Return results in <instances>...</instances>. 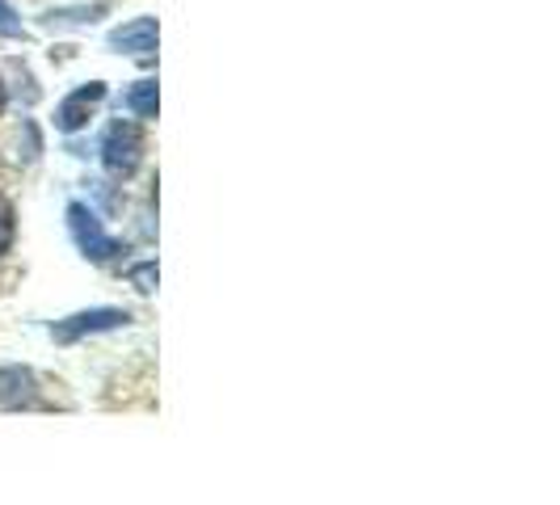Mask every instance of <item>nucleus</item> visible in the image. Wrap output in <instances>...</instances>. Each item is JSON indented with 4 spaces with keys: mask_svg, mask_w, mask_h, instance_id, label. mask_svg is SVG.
I'll list each match as a JSON object with an SVG mask.
<instances>
[{
    "mask_svg": "<svg viewBox=\"0 0 560 505\" xmlns=\"http://www.w3.org/2000/svg\"><path fill=\"white\" fill-rule=\"evenodd\" d=\"M131 110L140 114V118H152L156 114V81H140L136 89H131Z\"/></svg>",
    "mask_w": 560,
    "mask_h": 505,
    "instance_id": "7",
    "label": "nucleus"
},
{
    "mask_svg": "<svg viewBox=\"0 0 560 505\" xmlns=\"http://www.w3.org/2000/svg\"><path fill=\"white\" fill-rule=\"evenodd\" d=\"M13 236H18V215H13V202L0 195V252H9Z\"/></svg>",
    "mask_w": 560,
    "mask_h": 505,
    "instance_id": "8",
    "label": "nucleus"
},
{
    "mask_svg": "<svg viewBox=\"0 0 560 505\" xmlns=\"http://www.w3.org/2000/svg\"><path fill=\"white\" fill-rule=\"evenodd\" d=\"M0 30H4V34H13V30H18V17H13V9H9L4 0H0Z\"/></svg>",
    "mask_w": 560,
    "mask_h": 505,
    "instance_id": "10",
    "label": "nucleus"
},
{
    "mask_svg": "<svg viewBox=\"0 0 560 505\" xmlns=\"http://www.w3.org/2000/svg\"><path fill=\"white\" fill-rule=\"evenodd\" d=\"M127 279L136 282L140 291H156V261H140V266H131V270H127Z\"/></svg>",
    "mask_w": 560,
    "mask_h": 505,
    "instance_id": "9",
    "label": "nucleus"
},
{
    "mask_svg": "<svg viewBox=\"0 0 560 505\" xmlns=\"http://www.w3.org/2000/svg\"><path fill=\"white\" fill-rule=\"evenodd\" d=\"M110 47L131 51V56H152V51H156V22H152V17H140V22H131V26L114 30Z\"/></svg>",
    "mask_w": 560,
    "mask_h": 505,
    "instance_id": "5",
    "label": "nucleus"
},
{
    "mask_svg": "<svg viewBox=\"0 0 560 505\" xmlns=\"http://www.w3.org/2000/svg\"><path fill=\"white\" fill-rule=\"evenodd\" d=\"M34 400V375L22 366H0V404H30Z\"/></svg>",
    "mask_w": 560,
    "mask_h": 505,
    "instance_id": "6",
    "label": "nucleus"
},
{
    "mask_svg": "<svg viewBox=\"0 0 560 505\" xmlns=\"http://www.w3.org/2000/svg\"><path fill=\"white\" fill-rule=\"evenodd\" d=\"M118 325H127V312H118V308L81 312V316L63 320L56 329V337L59 341H77V337H84V333H102V329H118Z\"/></svg>",
    "mask_w": 560,
    "mask_h": 505,
    "instance_id": "4",
    "label": "nucleus"
},
{
    "mask_svg": "<svg viewBox=\"0 0 560 505\" xmlns=\"http://www.w3.org/2000/svg\"><path fill=\"white\" fill-rule=\"evenodd\" d=\"M140 152H143V131L140 122H114L106 131V143H102V161L110 173L127 177L131 168L140 165Z\"/></svg>",
    "mask_w": 560,
    "mask_h": 505,
    "instance_id": "1",
    "label": "nucleus"
},
{
    "mask_svg": "<svg viewBox=\"0 0 560 505\" xmlns=\"http://www.w3.org/2000/svg\"><path fill=\"white\" fill-rule=\"evenodd\" d=\"M0 110H4V84H0Z\"/></svg>",
    "mask_w": 560,
    "mask_h": 505,
    "instance_id": "11",
    "label": "nucleus"
},
{
    "mask_svg": "<svg viewBox=\"0 0 560 505\" xmlns=\"http://www.w3.org/2000/svg\"><path fill=\"white\" fill-rule=\"evenodd\" d=\"M106 97V84H84V89H77L63 106H59V114H56V122L63 127V131H81L84 122H89V114H93V106Z\"/></svg>",
    "mask_w": 560,
    "mask_h": 505,
    "instance_id": "3",
    "label": "nucleus"
},
{
    "mask_svg": "<svg viewBox=\"0 0 560 505\" xmlns=\"http://www.w3.org/2000/svg\"><path fill=\"white\" fill-rule=\"evenodd\" d=\"M68 220H72V232H77V240H81V249H89V257H110L114 252V240L106 236V227L97 224V215L89 211V207H81V202H72L68 207Z\"/></svg>",
    "mask_w": 560,
    "mask_h": 505,
    "instance_id": "2",
    "label": "nucleus"
}]
</instances>
